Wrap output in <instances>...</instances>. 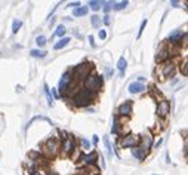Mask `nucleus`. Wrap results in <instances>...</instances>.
Returning <instances> with one entry per match:
<instances>
[{"instance_id":"39","label":"nucleus","mask_w":188,"mask_h":175,"mask_svg":"<svg viewBox=\"0 0 188 175\" xmlns=\"http://www.w3.org/2000/svg\"><path fill=\"white\" fill-rule=\"evenodd\" d=\"M89 43H90V46H92V48H96V43H95L93 36H89Z\"/></svg>"},{"instance_id":"20","label":"nucleus","mask_w":188,"mask_h":175,"mask_svg":"<svg viewBox=\"0 0 188 175\" xmlns=\"http://www.w3.org/2000/svg\"><path fill=\"white\" fill-rule=\"evenodd\" d=\"M36 120H44V122H47L49 125H53V123H52V120H50V119H47V117H44V116H34V117H33V119H31V120L27 123L25 129H28V128H30V126H31V125H33Z\"/></svg>"},{"instance_id":"42","label":"nucleus","mask_w":188,"mask_h":175,"mask_svg":"<svg viewBox=\"0 0 188 175\" xmlns=\"http://www.w3.org/2000/svg\"><path fill=\"white\" fill-rule=\"evenodd\" d=\"M93 144H95V146L98 144V135H93Z\"/></svg>"},{"instance_id":"3","label":"nucleus","mask_w":188,"mask_h":175,"mask_svg":"<svg viewBox=\"0 0 188 175\" xmlns=\"http://www.w3.org/2000/svg\"><path fill=\"white\" fill-rule=\"evenodd\" d=\"M101 86H102V79H101V76H98L95 71H92L86 79H85V89H87V91H90V92H98L99 89H101Z\"/></svg>"},{"instance_id":"16","label":"nucleus","mask_w":188,"mask_h":175,"mask_svg":"<svg viewBox=\"0 0 188 175\" xmlns=\"http://www.w3.org/2000/svg\"><path fill=\"white\" fill-rule=\"evenodd\" d=\"M126 67H128V61H126V58H125V56H120V58H119V61H117V70H119V73H120V76H122V77L125 76Z\"/></svg>"},{"instance_id":"17","label":"nucleus","mask_w":188,"mask_h":175,"mask_svg":"<svg viewBox=\"0 0 188 175\" xmlns=\"http://www.w3.org/2000/svg\"><path fill=\"white\" fill-rule=\"evenodd\" d=\"M132 156H133L136 160H144V159H145V156H147V153H145L144 150H141V149L136 146V147H133V149H132Z\"/></svg>"},{"instance_id":"14","label":"nucleus","mask_w":188,"mask_h":175,"mask_svg":"<svg viewBox=\"0 0 188 175\" xmlns=\"http://www.w3.org/2000/svg\"><path fill=\"white\" fill-rule=\"evenodd\" d=\"M187 36V33L184 31L182 33V30H175L173 33H171L169 34V42L171 43H173V45H176V43H181L182 42V39Z\"/></svg>"},{"instance_id":"11","label":"nucleus","mask_w":188,"mask_h":175,"mask_svg":"<svg viewBox=\"0 0 188 175\" xmlns=\"http://www.w3.org/2000/svg\"><path fill=\"white\" fill-rule=\"evenodd\" d=\"M175 71H176V67L173 62H168L162 67V76L163 79H169V77H173L175 76Z\"/></svg>"},{"instance_id":"10","label":"nucleus","mask_w":188,"mask_h":175,"mask_svg":"<svg viewBox=\"0 0 188 175\" xmlns=\"http://www.w3.org/2000/svg\"><path fill=\"white\" fill-rule=\"evenodd\" d=\"M79 160H80V162H83L86 166L95 165V163H96V160H98V153H96V152H90V153H87V154H82Z\"/></svg>"},{"instance_id":"9","label":"nucleus","mask_w":188,"mask_h":175,"mask_svg":"<svg viewBox=\"0 0 188 175\" xmlns=\"http://www.w3.org/2000/svg\"><path fill=\"white\" fill-rule=\"evenodd\" d=\"M169 56H171V51L168 49V46L162 45L160 49L156 53V62H165V61L169 59Z\"/></svg>"},{"instance_id":"5","label":"nucleus","mask_w":188,"mask_h":175,"mask_svg":"<svg viewBox=\"0 0 188 175\" xmlns=\"http://www.w3.org/2000/svg\"><path fill=\"white\" fill-rule=\"evenodd\" d=\"M74 150H76V140L70 135L62 141V153L65 156H71Z\"/></svg>"},{"instance_id":"6","label":"nucleus","mask_w":188,"mask_h":175,"mask_svg":"<svg viewBox=\"0 0 188 175\" xmlns=\"http://www.w3.org/2000/svg\"><path fill=\"white\" fill-rule=\"evenodd\" d=\"M71 82H73V74H71V71H65V73L62 74L61 80H59V85H58V89H59V92H61L62 95L65 94V91H67V88L70 86Z\"/></svg>"},{"instance_id":"18","label":"nucleus","mask_w":188,"mask_h":175,"mask_svg":"<svg viewBox=\"0 0 188 175\" xmlns=\"http://www.w3.org/2000/svg\"><path fill=\"white\" fill-rule=\"evenodd\" d=\"M70 42H71V39H70V37H62L59 42H56V43L53 45V49H55V51H59V49L65 48V46H67Z\"/></svg>"},{"instance_id":"2","label":"nucleus","mask_w":188,"mask_h":175,"mask_svg":"<svg viewBox=\"0 0 188 175\" xmlns=\"http://www.w3.org/2000/svg\"><path fill=\"white\" fill-rule=\"evenodd\" d=\"M92 71V64L90 62H82L79 65H76L74 71L71 73L73 74V80L76 82H85V79L90 74Z\"/></svg>"},{"instance_id":"27","label":"nucleus","mask_w":188,"mask_h":175,"mask_svg":"<svg viewBox=\"0 0 188 175\" xmlns=\"http://www.w3.org/2000/svg\"><path fill=\"white\" fill-rule=\"evenodd\" d=\"M22 27V21L21 19H15L13 21V24H12V33L13 34H16L18 31H19V28Z\"/></svg>"},{"instance_id":"36","label":"nucleus","mask_w":188,"mask_h":175,"mask_svg":"<svg viewBox=\"0 0 188 175\" xmlns=\"http://www.w3.org/2000/svg\"><path fill=\"white\" fill-rule=\"evenodd\" d=\"M31 175H47L43 169H34L33 172H31Z\"/></svg>"},{"instance_id":"23","label":"nucleus","mask_w":188,"mask_h":175,"mask_svg":"<svg viewBox=\"0 0 188 175\" xmlns=\"http://www.w3.org/2000/svg\"><path fill=\"white\" fill-rule=\"evenodd\" d=\"M104 144H105V147H107L108 156H110V157H113V156H114V149H113V146H111V143H110V138H108L107 135L104 137Z\"/></svg>"},{"instance_id":"30","label":"nucleus","mask_w":188,"mask_h":175,"mask_svg":"<svg viewBox=\"0 0 188 175\" xmlns=\"http://www.w3.org/2000/svg\"><path fill=\"white\" fill-rule=\"evenodd\" d=\"M113 4H114V1H102V9H104V12L108 15V12H110V9H113Z\"/></svg>"},{"instance_id":"4","label":"nucleus","mask_w":188,"mask_h":175,"mask_svg":"<svg viewBox=\"0 0 188 175\" xmlns=\"http://www.w3.org/2000/svg\"><path fill=\"white\" fill-rule=\"evenodd\" d=\"M59 143L55 140V138H49L46 143H44V146H43V152L49 156V157H53V156H56L58 154V152H59Z\"/></svg>"},{"instance_id":"29","label":"nucleus","mask_w":188,"mask_h":175,"mask_svg":"<svg viewBox=\"0 0 188 175\" xmlns=\"http://www.w3.org/2000/svg\"><path fill=\"white\" fill-rule=\"evenodd\" d=\"M111 134H119V119H117V116H114V119H113V128H111Z\"/></svg>"},{"instance_id":"40","label":"nucleus","mask_w":188,"mask_h":175,"mask_svg":"<svg viewBox=\"0 0 188 175\" xmlns=\"http://www.w3.org/2000/svg\"><path fill=\"white\" fill-rule=\"evenodd\" d=\"M105 76H107V79H110V77H113V70H110V68H107V70H105Z\"/></svg>"},{"instance_id":"1","label":"nucleus","mask_w":188,"mask_h":175,"mask_svg":"<svg viewBox=\"0 0 188 175\" xmlns=\"http://www.w3.org/2000/svg\"><path fill=\"white\" fill-rule=\"evenodd\" d=\"M73 101V105L74 107H79V108H83V107H87L90 105L93 101H95V94L85 89V88H80L77 91V94L71 98Z\"/></svg>"},{"instance_id":"8","label":"nucleus","mask_w":188,"mask_h":175,"mask_svg":"<svg viewBox=\"0 0 188 175\" xmlns=\"http://www.w3.org/2000/svg\"><path fill=\"white\" fill-rule=\"evenodd\" d=\"M169 113H171V104H169V101L162 100L157 104V116L159 117H166Z\"/></svg>"},{"instance_id":"26","label":"nucleus","mask_w":188,"mask_h":175,"mask_svg":"<svg viewBox=\"0 0 188 175\" xmlns=\"http://www.w3.org/2000/svg\"><path fill=\"white\" fill-rule=\"evenodd\" d=\"M101 22H102V19H101L98 15H92V18H90V24H92V27H95V28H99Z\"/></svg>"},{"instance_id":"41","label":"nucleus","mask_w":188,"mask_h":175,"mask_svg":"<svg viewBox=\"0 0 188 175\" xmlns=\"http://www.w3.org/2000/svg\"><path fill=\"white\" fill-rule=\"evenodd\" d=\"M171 4H172L173 7H179V1H175V0H172V1H171Z\"/></svg>"},{"instance_id":"12","label":"nucleus","mask_w":188,"mask_h":175,"mask_svg":"<svg viewBox=\"0 0 188 175\" xmlns=\"http://www.w3.org/2000/svg\"><path fill=\"white\" fill-rule=\"evenodd\" d=\"M117 113L120 114V116H125V117H129L130 114H132V101H125L123 104H120L119 105V110H117Z\"/></svg>"},{"instance_id":"28","label":"nucleus","mask_w":188,"mask_h":175,"mask_svg":"<svg viewBox=\"0 0 188 175\" xmlns=\"http://www.w3.org/2000/svg\"><path fill=\"white\" fill-rule=\"evenodd\" d=\"M128 4H129L128 0H125V1H119V3H114V4H113V9H114V10H122V9H125Z\"/></svg>"},{"instance_id":"19","label":"nucleus","mask_w":188,"mask_h":175,"mask_svg":"<svg viewBox=\"0 0 188 175\" xmlns=\"http://www.w3.org/2000/svg\"><path fill=\"white\" fill-rule=\"evenodd\" d=\"M87 12H89V7H87V6H80V7H77V9L73 10V15H74L76 18H79V16L87 15Z\"/></svg>"},{"instance_id":"7","label":"nucleus","mask_w":188,"mask_h":175,"mask_svg":"<svg viewBox=\"0 0 188 175\" xmlns=\"http://www.w3.org/2000/svg\"><path fill=\"white\" fill-rule=\"evenodd\" d=\"M120 146H122V149H133L138 146V137L133 134H129V135L123 137V140L120 141Z\"/></svg>"},{"instance_id":"34","label":"nucleus","mask_w":188,"mask_h":175,"mask_svg":"<svg viewBox=\"0 0 188 175\" xmlns=\"http://www.w3.org/2000/svg\"><path fill=\"white\" fill-rule=\"evenodd\" d=\"M188 64H187V59L182 62V65H181V71H182V74L184 76H188V67H187Z\"/></svg>"},{"instance_id":"13","label":"nucleus","mask_w":188,"mask_h":175,"mask_svg":"<svg viewBox=\"0 0 188 175\" xmlns=\"http://www.w3.org/2000/svg\"><path fill=\"white\" fill-rule=\"evenodd\" d=\"M153 144H154L153 137L151 135H144V137H141V146H138V147L141 150H144L145 153H148V150L153 147Z\"/></svg>"},{"instance_id":"32","label":"nucleus","mask_w":188,"mask_h":175,"mask_svg":"<svg viewBox=\"0 0 188 175\" xmlns=\"http://www.w3.org/2000/svg\"><path fill=\"white\" fill-rule=\"evenodd\" d=\"M145 25H147V19H144V21L141 22V25H139V30H138V39L142 36V33H144V30H145Z\"/></svg>"},{"instance_id":"21","label":"nucleus","mask_w":188,"mask_h":175,"mask_svg":"<svg viewBox=\"0 0 188 175\" xmlns=\"http://www.w3.org/2000/svg\"><path fill=\"white\" fill-rule=\"evenodd\" d=\"M46 51H43V49H31L30 51V55L33 56V58H44L46 56Z\"/></svg>"},{"instance_id":"35","label":"nucleus","mask_w":188,"mask_h":175,"mask_svg":"<svg viewBox=\"0 0 188 175\" xmlns=\"http://www.w3.org/2000/svg\"><path fill=\"white\" fill-rule=\"evenodd\" d=\"M98 34H99V39H101V40H105V39H107V31H105V30H101V28H99V33H98Z\"/></svg>"},{"instance_id":"31","label":"nucleus","mask_w":188,"mask_h":175,"mask_svg":"<svg viewBox=\"0 0 188 175\" xmlns=\"http://www.w3.org/2000/svg\"><path fill=\"white\" fill-rule=\"evenodd\" d=\"M36 43H37V46H39V48H43V46L46 45V37H44V36H37Z\"/></svg>"},{"instance_id":"25","label":"nucleus","mask_w":188,"mask_h":175,"mask_svg":"<svg viewBox=\"0 0 188 175\" xmlns=\"http://www.w3.org/2000/svg\"><path fill=\"white\" fill-rule=\"evenodd\" d=\"M65 33H67V28H65V25L59 24V25L56 27V30H55L53 36H58V37H64V36H65Z\"/></svg>"},{"instance_id":"43","label":"nucleus","mask_w":188,"mask_h":175,"mask_svg":"<svg viewBox=\"0 0 188 175\" xmlns=\"http://www.w3.org/2000/svg\"><path fill=\"white\" fill-rule=\"evenodd\" d=\"M77 175H82V174H77Z\"/></svg>"},{"instance_id":"37","label":"nucleus","mask_w":188,"mask_h":175,"mask_svg":"<svg viewBox=\"0 0 188 175\" xmlns=\"http://www.w3.org/2000/svg\"><path fill=\"white\" fill-rule=\"evenodd\" d=\"M68 7H74V9H77V7H80V1H73V3L68 4Z\"/></svg>"},{"instance_id":"38","label":"nucleus","mask_w":188,"mask_h":175,"mask_svg":"<svg viewBox=\"0 0 188 175\" xmlns=\"http://www.w3.org/2000/svg\"><path fill=\"white\" fill-rule=\"evenodd\" d=\"M102 22H104L105 25H110V22H111V19H110V15H105V16H104V19H102Z\"/></svg>"},{"instance_id":"15","label":"nucleus","mask_w":188,"mask_h":175,"mask_svg":"<svg viewBox=\"0 0 188 175\" xmlns=\"http://www.w3.org/2000/svg\"><path fill=\"white\" fill-rule=\"evenodd\" d=\"M129 92L130 94H141V92H144L147 88H145V85L144 83H139V82H132L130 85H129Z\"/></svg>"},{"instance_id":"24","label":"nucleus","mask_w":188,"mask_h":175,"mask_svg":"<svg viewBox=\"0 0 188 175\" xmlns=\"http://www.w3.org/2000/svg\"><path fill=\"white\" fill-rule=\"evenodd\" d=\"M43 89H44V94H46V98H47V105L52 107V105H53V98H52V95H50V89H49V86H47L46 83L43 85Z\"/></svg>"},{"instance_id":"33","label":"nucleus","mask_w":188,"mask_h":175,"mask_svg":"<svg viewBox=\"0 0 188 175\" xmlns=\"http://www.w3.org/2000/svg\"><path fill=\"white\" fill-rule=\"evenodd\" d=\"M80 143H82V147L85 149V150H87V149H90V143L86 140V138H82L80 140Z\"/></svg>"},{"instance_id":"44","label":"nucleus","mask_w":188,"mask_h":175,"mask_svg":"<svg viewBox=\"0 0 188 175\" xmlns=\"http://www.w3.org/2000/svg\"><path fill=\"white\" fill-rule=\"evenodd\" d=\"M154 175H156V174H154Z\"/></svg>"},{"instance_id":"22","label":"nucleus","mask_w":188,"mask_h":175,"mask_svg":"<svg viewBox=\"0 0 188 175\" xmlns=\"http://www.w3.org/2000/svg\"><path fill=\"white\" fill-rule=\"evenodd\" d=\"M87 4L90 6V9L92 10H99V9H102V1H99V0H89L87 1Z\"/></svg>"}]
</instances>
